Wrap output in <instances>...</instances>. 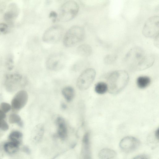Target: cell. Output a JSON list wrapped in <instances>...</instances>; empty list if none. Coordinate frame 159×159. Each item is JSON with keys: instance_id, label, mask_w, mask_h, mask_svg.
<instances>
[{"instance_id": "6da1fadb", "label": "cell", "mask_w": 159, "mask_h": 159, "mask_svg": "<svg viewBox=\"0 0 159 159\" xmlns=\"http://www.w3.org/2000/svg\"><path fill=\"white\" fill-rule=\"evenodd\" d=\"M129 79V75L125 70H120L113 72L107 79V84L108 92L112 94L120 93L127 85Z\"/></svg>"}, {"instance_id": "7a4b0ae2", "label": "cell", "mask_w": 159, "mask_h": 159, "mask_svg": "<svg viewBox=\"0 0 159 159\" xmlns=\"http://www.w3.org/2000/svg\"><path fill=\"white\" fill-rule=\"evenodd\" d=\"M84 28L79 25L73 26L65 34L63 44L66 47L73 46L81 42L84 39Z\"/></svg>"}, {"instance_id": "3957f363", "label": "cell", "mask_w": 159, "mask_h": 159, "mask_svg": "<svg viewBox=\"0 0 159 159\" xmlns=\"http://www.w3.org/2000/svg\"><path fill=\"white\" fill-rule=\"evenodd\" d=\"M79 10V6L76 2L72 0L67 1L61 6L57 20L62 22L70 20L75 16Z\"/></svg>"}, {"instance_id": "277c9868", "label": "cell", "mask_w": 159, "mask_h": 159, "mask_svg": "<svg viewBox=\"0 0 159 159\" xmlns=\"http://www.w3.org/2000/svg\"><path fill=\"white\" fill-rule=\"evenodd\" d=\"M27 82L26 78L23 75L18 74L12 73L6 76L4 85L7 91L13 92L25 86Z\"/></svg>"}, {"instance_id": "5b68a950", "label": "cell", "mask_w": 159, "mask_h": 159, "mask_svg": "<svg viewBox=\"0 0 159 159\" xmlns=\"http://www.w3.org/2000/svg\"><path fill=\"white\" fill-rule=\"evenodd\" d=\"M146 55L141 48L135 47L126 53L124 57V61L130 69L135 70L138 64Z\"/></svg>"}, {"instance_id": "8992f818", "label": "cell", "mask_w": 159, "mask_h": 159, "mask_svg": "<svg viewBox=\"0 0 159 159\" xmlns=\"http://www.w3.org/2000/svg\"><path fill=\"white\" fill-rule=\"evenodd\" d=\"M159 16H151L145 22L142 30V34L146 37L153 38L159 35Z\"/></svg>"}, {"instance_id": "52a82bcc", "label": "cell", "mask_w": 159, "mask_h": 159, "mask_svg": "<svg viewBox=\"0 0 159 159\" xmlns=\"http://www.w3.org/2000/svg\"><path fill=\"white\" fill-rule=\"evenodd\" d=\"M63 32V28L61 25H53L44 32L42 37L43 40L48 43H56L61 39Z\"/></svg>"}, {"instance_id": "ba28073f", "label": "cell", "mask_w": 159, "mask_h": 159, "mask_svg": "<svg viewBox=\"0 0 159 159\" xmlns=\"http://www.w3.org/2000/svg\"><path fill=\"white\" fill-rule=\"evenodd\" d=\"M96 71L92 68L84 70L78 77L77 86L81 90L88 89L93 82L96 76Z\"/></svg>"}, {"instance_id": "9c48e42d", "label": "cell", "mask_w": 159, "mask_h": 159, "mask_svg": "<svg viewBox=\"0 0 159 159\" xmlns=\"http://www.w3.org/2000/svg\"><path fill=\"white\" fill-rule=\"evenodd\" d=\"M66 58L61 53H56L50 55L46 61V66L49 69L57 70L61 69L65 65Z\"/></svg>"}, {"instance_id": "30bf717a", "label": "cell", "mask_w": 159, "mask_h": 159, "mask_svg": "<svg viewBox=\"0 0 159 159\" xmlns=\"http://www.w3.org/2000/svg\"><path fill=\"white\" fill-rule=\"evenodd\" d=\"M140 144V141L137 138L132 136H126L121 140L119 146L122 151L129 152L136 149Z\"/></svg>"}, {"instance_id": "8fae6325", "label": "cell", "mask_w": 159, "mask_h": 159, "mask_svg": "<svg viewBox=\"0 0 159 159\" xmlns=\"http://www.w3.org/2000/svg\"><path fill=\"white\" fill-rule=\"evenodd\" d=\"M28 98V94L26 91L21 90L18 91L11 101V107L16 110L21 109L26 104Z\"/></svg>"}, {"instance_id": "7c38bea8", "label": "cell", "mask_w": 159, "mask_h": 159, "mask_svg": "<svg viewBox=\"0 0 159 159\" xmlns=\"http://www.w3.org/2000/svg\"><path fill=\"white\" fill-rule=\"evenodd\" d=\"M19 11V7L16 3L10 4L4 14L5 20L8 22H12L18 16Z\"/></svg>"}, {"instance_id": "4fadbf2b", "label": "cell", "mask_w": 159, "mask_h": 159, "mask_svg": "<svg viewBox=\"0 0 159 159\" xmlns=\"http://www.w3.org/2000/svg\"><path fill=\"white\" fill-rule=\"evenodd\" d=\"M57 127V134L61 139H64L67 135V129L64 119L61 116L57 117L56 120Z\"/></svg>"}, {"instance_id": "5bb4252c", "label": "cell", "mask_w": 159, "mask_h": 159, "mask_svg": "<svg viewBox=\"0 0 159 159\" xmlns=\"http://www.w3.org/2000/svg\"><path fill=\"white\" fill-rule=\"evenodd\" d=\"M155 60L153 55H146L138 64L135 70H142L149 68L153 65Z\"/></svg>"}, {"instance_id": "9a60e30c", "label": "cell", "mask_w": 159, "mask_h": 159, "mask_svg": "<svg viewBox=\"0 0 159 159\" xmlns=\"http://www.w3.org/2000/svg\"><path fill=\"white\" fill-rule=\"evenodd\" d=\"M44 131V127L42 124L37 125L33 129L31 135L32 140L34 142H38L42 137Z\"/></svg>"}, {"instance_id": "2e32d148", "label": "cell", "mask_w": 159, "mask_h": 159, "mask_svg": "<svg viewBox=\"0 0 159 159\" xmlns=\"http://www.w3.org/2000/svg\"><path fill=\"white\" fill-rule=\"evenodd\" d=\"M116 153L114 150L107 148L101 150L98 154V156L100 159H111L116 156Z\"/></svg>"}, {"instance_id": "e0dca14e", "label": "cell", "mask_w": 159, "mask_h": 159, "mask_svg": "<svg viewBox=\"0 0 159 159\" xmlns=\"http://www.w3.org/2000/svg\"><path fill=\"white\" fill-rule=\"evenodd\" d=\"M77 51L81 56L87 57L91 55L92 50L91 47L89 44H83L78 47Z\"/></svg>"}, {"instance_id": "ac0fdd59", "label": "cell", "mask_w": 159, "mask_h": 159, "mask_svg": "<svg viewBox=\"0 0 159 159\" xmlns=\"http://www.w3.org/2000/svg\"><path fill=\"white\" fill-rule=\"evenodd\" d=\"M20 145L15 142L9 141L4 145L5 151L9 154H13L19 149Z\"/></svg>"}, {"instance_id": "d6986e66", "label": "cell", "mask_w": 159, "mask_h": 159, "mask_svg": "<svg viewBox=\"0 0 159 159\" xmlns=\"http://www.w3.org/2000/svg\"><path fill=\"white\" fill-rule=\"evenodd\" d=\"M62 93L68 102L72 101L75 96V91L72 87L68 86L64 88L62 90Z\"/></svg>"}, {"instance_id": "ffe728a7", "label": "cell", "mask_w": 159, "mask_h": 159, "mask_svg": "<svg viewBox=\"0 0 159 159\" xmlns=\"http://www.w3.org/2000/svg\"><path fill=\"white\" fill-rule=\"evenodd\" d=\"M22 137L23 134L21 133L18 131H14L10 134L8 139L9 141L20 145L22 141Z\"/></svg>"}, {"instance_id": "44dd1931", "label": "cell", "mask_w": 159, "mask_h": 159, "mask_svg": "<svg viewBox=\"0 0 159 159\" xmlns=\"http://www.w3.org/2000/svg\"><path fill=\"white\" fill-rule=\"evenodd\" d=\"M151 83L150 78L147 76H140L137 80L136 83L138 87L141 89L147 87Z\"/></svg>"}, {"instance_id": "7402d4cb", "label": "cell", "mask_w": 159, "mask_h": 159, "mask_svg": "<svg viewBox=\"0 0 159 159\" xmlns=\"http://www.w3.org/2000/svg\"><path fill=\"white\" fill-rule=\"evenodd\" d=\"M108 90V87L107 84L103 82L97 83L95 87V91L98 94H104Z\"/></svg>"}, {"instance_id": "603a6c76", "label": "cell", "mask_w": 159, "mask_h": 159, "mask_svg": "<svg viewBox=\"0 0 159 159\" xmlns=\"http://www.w3.org/2000/svg\"><path fill=\"white\" fill-rule=\"evenodd\" d=\"M9 122L11 124H17L20 127L23 126V123L20 116L17 114L13 113L9 116Z\"/></svg>"}, {"instance_id": "cb8c5ba5", "label": "cell", "mask_w": 159, "mask_h": 159, "mask_svg": "<svg viewBox=\"0 0 159 159\" xmlns=\"http://www.w3.org/2000/svg\"><path fill=\"white\" fill-rule=\"evenodd\" d=\"M117 56L115 55L110 54L105 56L104 59L105 64L107 65L113 63L116 60Z\"/></svg>"}, {"instance_id": "d4e9b609", "label": "cell", "mask_w": 159, "mask_h": 159, "mask_svg": "<svg viewBox=\"0 0 159 159\" xmlns=\"http://www.w3.org/2000/svg\"><path fill=\"white\" fill-rule=\"evenodd\" d=\"M9 30L7 25L5 23H0V35L5 34Z\"/></svg>"}, {"instance_id": "484cf974", "label": "cell", "mask_w": 159, "mask_h": 159, "mask_svg": "<svg viewBox=\"0 0 159 159\" xmlns=\"http://www.w3.org/2000/svg\"><path fill=\"white\" fill-rule=\"evenodd\" d=\"M0 109L5 113H6L10 110L11 106L8 103L3 102L1 103L0 105Z\"/></svg>"}, {"instance_id": "4316f807", "label": "cell", "mask_w": 159, "mask_h": 159, "mask_svg": "<svg viewBox=\"0 0 159 159\" xmlns=\"http://www.w3.org/2000/svg\"><path fill=\"white\" fill-rule=\"evenodd\" d=\"M9 128V126L7 123L4 119H1L0 123V129L3 130H7Z\"/></svg>"}, {"instance_id": "83f0119b", "label": "cell", "mask_w": 159, "mask_h": 159, "mask_svg": "<svg viewBox=\"0 0 159 159\" xmlns=\"http://www.w3.org/2000/svg\"><path fill=\"white\" fill-rule=\"evenodd\" d=\"M6 65L8 70H10L12 69L13 67V62L11 57L7 59L6 62Z\"/></svg>"}, {"instance_id": "f1b7e54d", "label": "cell", "mask_w": 159, "mask_h": 159, "mask_svg": "<svg viewBox=\"0 0 159 159\" xmlns=\"http://www.w3.org/2000/svg\"><path fill=\"white\" fill-rule=\"evenodd\" d=\"M153 39L154 44L156 47L159 48V35H157Z\"/></svg>"}, {"instance_id": "f546056e", "label": "cell", "mask_w": 159, "mask_h": 159, "mask_svg": "<svg viewBox=\"0 0 159 159\" xmlns=\"http://www.w3.org/2000/svg\"><path fill=\"white\" fill-rule=\"evenodd\" d=\"M57 16V14L54 11H52L49 14V17L54 18L53 20H55Z\"/></svg>"}, {"instance_id": "4dcf8cb0", "label": "cell", "mask_w": 159, "mask_h": 159, "mask_svg": "<svg viewBox=\"0 0 159 159\" xmlns=\"http://www.w3.org/2000/svg\"><path fill=\"white\" fill-rule=\"evenodd\" d=\"M133 159H148V157L145 155H141L137 156Z\"/></svg>"}, {"instance_id": "1f68e13d", "label": "cell", "mask_w": 159, "mask_h": 159, "mask_svg": "<svg viewBox=\"0 0 159 159\" xmlns=\"http://www.w3.org/2000/svg\"><path fill=\"white\" fill-rule=\"evenodd\" d=\"M6 117V113L0 109V119H4Z\"/></svg>"}, {"instance_id": "d6a6232c", "label": "cell", "mask_w": 159, "mask_h": 159, "mask_svg": "<svg viewBox=\"0 0 159 159\" xmlns=\"http://www.w3.org/2000/svg\"><path fill=\"white\" fill-rule=\"evenodd\" d=\"M155 136L157 139H159V129L158 128L155 131Z\"/></svg>"}, {"instance_id": "836d02e7", "label": "cell", "mask_w": 159, "mask_h": 159, "mask_svg": "<svg viewBox=\"0 0 159 159\" xmlns=\"http://www.w3.org/2000/svg\"><path fill=\"white\" fill-rule=\"evenodd\" d=\"M23 151L26 153H29L30 152L29 149L26 147H24L23 148Z\"/></svg>"}, {"instance_id": "e575fe53", "label": "cell", "mask_w": 159, "mask_h": 159, "mask_svg": "<svg viewBox=\"0 0 159 159\" xmlns=\"http://www.w3.org/2000/svg\"><path fill=\"white\" fill-rule=\"evenodd\" d=\"M61 107L63 109H65L67 107L66 105L64 103H61Z\"/></svg>"}, {"instance_id": "d590c367", "label": "cell", "mask_w": 159, "mask_h": 159, "mask_svg": "<svg viewBox=\"0 0 159 159\" xmlns=\"http://www.w3.org/2000/svg\"><path fill=\"white\" fill-rule=\"evenodd\" d=\"M1 120L0 119V123Z\"/></svg>"}]
</instances>
